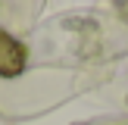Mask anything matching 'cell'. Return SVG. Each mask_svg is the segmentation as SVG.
Wrapping results in <instances>:
<instances>
[{
    "mask_svg": "<svg viewBox=\"0 0 128 125\" xmlns=\"http://www.w3.org/2000/svg\"><path fill=\"white\" fill-rule=\"evenodd\" d=\"M25 69V47L10 34V31H0V75L12 78Z\"/></svg>",
    "mask_w": 128,
    "mask_h": 125,
    "instance_id": "obj_1",
    "label": "cell"
}]
</instances>
